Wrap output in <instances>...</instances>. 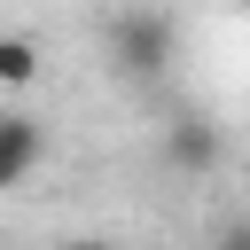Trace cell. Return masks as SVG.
<instances>
[{"label":"cell","mask_w":250,"mask_h":250,"mask_svg":"<svg viewBox=\"0 0 250 250\" xmlns=\"http://www.w3.org/2000/svg\"><path fill=\"white\" fill-rule=\"evenodd\" d=\"M172 55H180V39H172V16H164V8H125V16L109 23V62H117V78L156 86V78L172 70Z\"/></svg>","instance_id":"cell-1"},{"label":"cell","mask_w":250,"mask_h":250,"mask_svg":"<svg viewBox=\"0 0 250 250\" xmlns=\"http://www.w3.org/2000/svg\"><path fill=\"white\" fill-rule=\"evenodd\" d=\"M39 156H47V133H39V117H23V109H0V195H8V188H23V180L39 172Z\"/></svg>","instance_id":"cell-2"},{"label":"cell","mask_w":250,"mask_h":250,"mask_svg":"<svg viewBox=\"0 0 250 250\" xmlns=\"http://www.w3.org/2000/svg\"><path fill=\"white\" fill-rule=\"evenodd\" d=\"M164 156H172L180 172H211V164L227 156V141H219V125H211V117H172V133H164Z\"/></svg>","instance_id":"cell-3"},{"label":"cell","mask_w":250,"mask_h":250,"mask_svg":"<svg viewBox=\"0 0 250 250\" xmlns=\"http://www.w3.org/2000/svg\"><path fill=\"white\" fill-rule=\"evenodd\" d=\"M31 78H39V39L0 31V86H31Z\"/></svg>","instance_id":"cell-4"},{"label":"cell","mask_w":250,"mask_h":250,"mask_svg":"<svg viewBox=\"0 0 250 250\" xmlns=\"http://www.w3.org/2000/svg\"><path fill=\"white\" fill-rule=\"evenodd\" d=\"M219 250H250V227H227V234H219Z\"/></svg>","instance_id":"cell-5"},{"label":"cell","mask_w":250,"mask_h":250,"mask_svg":"<svg viewBox=\"0 0 250 250\" xmlns=\"http://www.w3.org/2000/svg\"><path fill=\"white\" fill-rule=\"evenodd\" d=\"M55 250H109V242H94V234H78V242H55Z\"/></svg>","instance_id":"cell-6"}]
</instances>
